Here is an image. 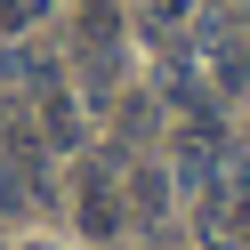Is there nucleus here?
Returning <instances> with one entry per match:
<instances>
[{"label": "nucleus", "mask_w": 250, "mask_h": 250, "mask_svg": "<svg viewBox=\"0 0 250 250\" xmlns=\"http://www.w3.org/2000/svg\"><path fill=\"white\" fill-rule=\"evenodd\" d=\"M129 218H121V194H113V178H89V194H81V234H121Z\"/></svg>", "instance_id": "obj_1"}, {"label": "nucleus", "mask_w": 250, "mask_h": 250, "mask_svg": "<svg viewBox=\"0 0 250 250\" xmlns=\"http://www.w3.org/2000/svg\"><path fill=\"white\" fill-rule=\"evenodd\" d=\"M129 202H137V218H162L169 210V178H162V169H137V178H129Z\"/></svg>", "instance_id": "obj_2"}, {"label": "nucleus", "mask_w": 250, "mask_h": 250, "mask_svg": "<svg viewBox=\"0 0 250 250\" xmlns=\"http://www.w3.org/2000/svg\"><path fill=\"white\" fill-rule=\"evenodd\" d=\"M41 17H49V0H0V33H24Z\"/></svg>", "instance_id": "obj_3"}, {"label": "nucleus", "mask_w": 250, "mask_h": 250, "mask_svg": "<svg viewBox=\"0 0 250 250\" xmlns=\"http://www.w3.org/2000/svg\"><path fill=\"white\" fill-rule=\"evenodd\" d=\"M234 242H250V194L234 202Z\"/></svg>", "instance_id": "obj_4"}]
</instances>
